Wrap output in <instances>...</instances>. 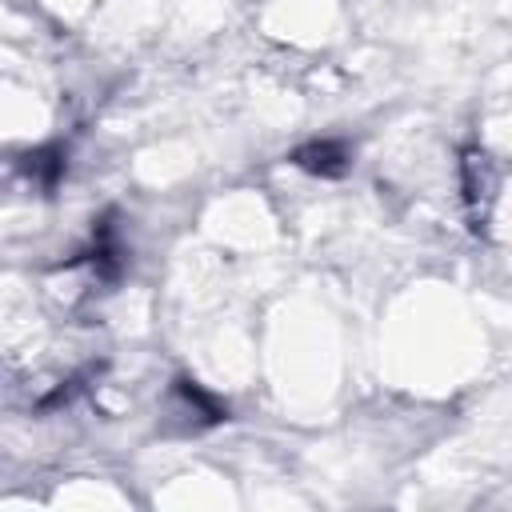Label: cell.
Returning <instances> with one entry per match:
<instances>
[{"instance_id": "1", "label": "cell", "mask_w": 512, "mask_h": 512, "mask_svg": "<svg viewBox=\"0 0 512 512\" xmlns=\"http://www.w3.org/2000/svg\"><path fill=\"white\" fill-rule=\"evenodd\" d=\"M292 160L312 176H340L348 168V148L336 140H316V144H304Z\"/></svg>"}]
</instances>
